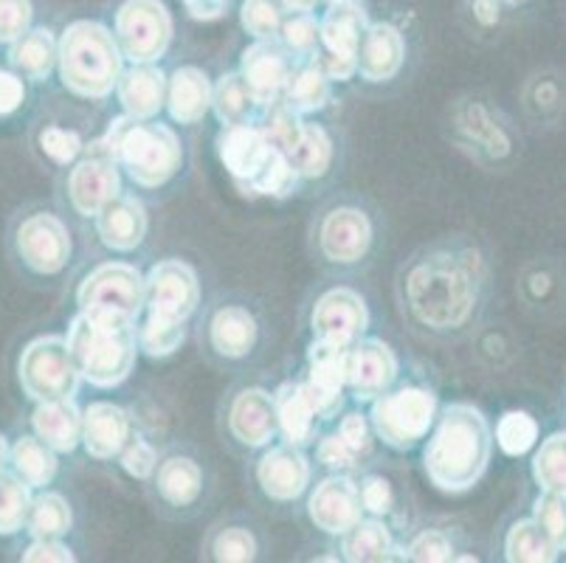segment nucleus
I'll return each instance as SVG.
<instances>
[{"label":"nucleus","instance_id":"f257e3e1","mask_svg":"<svg viewBox=\"0 0 566 563\" xmlns=\"http://www.w3.org/2000/svg\"><path fill=\"white\" fill-rule=\"evenodd\" d=\"M491 446L485 415L471 403H451L426 446V473L434 488L462 493L482 479L491 462Z\"/></svg>","mask_w":566,"mask_h":563},{"label":"nucleus","instance_id":"f03ea898","mask_svg":"<svg viewBox=\"0 0 566 563\" xmlns=\"http://www.w3.org/2000/svg\"><path fill=\"white\" fill-rule=\"evenodd\" d=\"M91 158L125 164L127 175L144 189L164 186L181 167V144L167 124L150 118H116L102 142L87 149Z\"/></svg>","mask_w":566,"mask_h":563},{"label":"nucleus","instance_id":"7ed1b4c3","mask_svg":"<svg viewBox=\"0 0 566 563\" xmlns=\"http://www.w3.org/2000/svg\"><path fill=\"white\" fill-rule=\"evenodd\" d=\"M63 85L82 100H105L122 76V51L102 23L76 20L56 43Z\"/></svg>","mask_w":566,"mask_h":563},{"label":"nucleus","instance_id":"20e7f679","mask_svg":"<svg viewBox=\"0 0 566 563\" xmlns=\"http://www.w3.org/2000/svg\"><path fill=\"white\" fill-rule=\"evenodd\" d=\"M65 341L82 378L99 389H113L122 384L136 364V330L125 319L80 313L71 322Z\"/></svg>","mask_w":566,"mask_h":563},{"label":"nucleus","instance_id":"39448f33","mask_svg":"<svg viewBox=\"0 0 566 563\" xmlns=\"http://www.w3.org/2000/svg\"><path fill=\"white\" fill-rule=\"evenodd\" d=\"M409 304L426 327H460L476 302V282L454 257H431L409 277Z\"/></svg>","mask_w":566,"mask_h":563},{"label":"nucleus","instance_id":"423d86ee","mask_svg":"<svg viewBox=\"0 0 566 563\" xmlns=\"http://www.w3.org/2000/svg\"><path fill=\"white\" fill-rule=\"evenodd\" d=\"M18 380L25 397L45 400H71L80 389V369L63 335H43L25 344L18 361Z\"/></svg>","mask_w":566,"mask_h":563},{"label":"nucleus","instance_id":"0eeeda50","mask_svg":"<svg viewBox=\"0 0 566 563\" xmlns=\"http://www.w3.org/2000/svg\"><path fill=\"white\" fill-rule=\"evenodd\" d=\"M437 397L420 386H403L389 395H378L373 403V431L389 448H415L417 440H423L429 428L434 426Z\"/></svg>","mask_w":566,"mask_h":563},{"label":"nucleus","instance_id":"6e6552de","mask_svg":"<svg viewBox=\"0 0 566 563\" xmlns=\"http://www.w3.org/2000/svg\"><path fill=\"white\" fill-rule=\"evenodd\" d=\"M76 302H80V313H87V316L136 322L144 304V279L133 265L107 262L94 273H87L76 291Z\"/></svg>","mask_w":566,"mask_h":563},{"label":"nucleus","instance_id":"1a4fd4ad","mask_svg":"<svg viewBox=\"0 0 566 563\" xmlns=\"http://www.w3.org/2000/svg\"><path fill=\"white\" fill-rule=\"evenodd\" d=\"M116 43L122 56L136 65L156 62L172 40V18L161 0H127L116 12Z\"/></svg>","mask_w":566,"mask_h":563},{"label":"nucleus","instance_id":"9d476101","mask_svg":"<svg viewBox=\"0 0 566 563\" xmlns=\"http://www.w3.org/2000/svg\"><path fill=\"white\" fill-rule=\"evenodd\" d=\"M367 12L358 3H333V9L318 23V45L322 54H313V62L331 82H347L358 71V45L367 31Z\"/></svg>","mask_w":566,"mask_h":563},{"label":"nucleus","instance_id":"9b49d317","mask_svg":"<svg viewBox=\"0 0 566 563\" xmlns=\"http://www.w3.org/2000/svg\"><path fill=\"white\" fill-rule=\"evenodd\" d=\"M14 248L29 271L40 277H54L71 260V234L60 217L40 211V215L25 217L18 226Z\"/></svg>","mask_w":566,"mask_h":563},{"label":"nucleus","instance_id":"f8f14e48","mask_svg":"<svg viewBox=\"0 0 566 563\" xmlns=\"http://www.w3.org/2000/svg\"><path fill=\"white\" fill-rule=\"evenodd\" d=\"M198 277L181 260L158 262L150 277L144 279V304H147L153 316L187 322L195 307H198Z\"/></svg>","mask_w":566,"mask_h":563},{"label":"nucleus","instance_id":"ddd939ff","mask_svg":"<svg viewBox=\"0 0 566 563\" xmlns=\"http://www.w3.org/2000/svg\"><path fill=\"white\" fill-rule=\"evenodd\" d=\"M311 322L318 341H331V344H338V347H349L367 330L369 313L358 293L349 291V288H336V291L324 293L318 299Z\"/></svg>","mask_w":566,"mask_h":563},{"label":"nucleus","instance_id":"4468645a","mask_svg":"<svg viewBox=\"0 0 566 563\" xmlns=\"http://www.w3.org/2000/svg\"><path fill=\"white\" fill-rule=\"evenodd\" d=\"M291 74V54H287L280 40H256L254 45L243 51L240 76H243L245 85H249V91L254 93V100L260 105L280 102Z\"/></svg>","mask_w":566,"mask_h":563},{"label":"nucleus","instance_id":"2eb2a0df","mask_svg":"<svg viewBox=\"0 0 566 563\" xmlns=\"http://www.w3.org/2000/svg\"><path fill=\"white\" fill-rule=\"evenodd\" d=\"M395 378H398V358L384 341H355L347 350V386L358 400L384 395Z\"/></svg>","mask_w":566,"mask_h":563},{"label":"nucleus","instance_id":"dca6fc26","mask_svg":"<svg viewBox=\"0 0 566 563\" xmlns=\"http://www.w3.org/2000/svg\"><path fill=\"white\" fill-rule=\"evenodd\" d=\"M353 347V344H349ZM318 341L311 347V378H307L305 392L311 397L313 409L318 417L336 415L342 406V389L347 386V350Z\"/></svg>","mask_w":566,"mask_h":563},{"label":"nucleus","instance_id":"f3484780","mask_svg":"<svg viewBox=\"0 0 566 563\" xmlns=\"http://www.w3.org/2000/svg\"><path fill=\"white\" fill-rule=\"evenodd\" d=\"M361 493L347 477L324 479L311 496L307 513L311 521L331 535H344L353 524L361 521Z\"/></svg>","mask_w":566,"mask_h":563},{"label":"nucleus","instance_id":"a211bd4d","mask_svg":"<svg viewBox=\"0 0 566 563\" xmlns=\"http://www.w3.org/2000/svg\"><path fill=\"white\" fill-rule=\"evenodd\" d=\"M256 479H260L262 490L268 499L274 502H293L311 484V462L300 446H276L260 459L256 465Z\"/></svg>","mask_w":566,"mask_h":563},{"label":"nucleus","instance_id":"6ab92c4d","mask_svg":"<svg viewBox=\"0 0 566 563\" xmlns=\"http://www.w3.org/2000/svg\"><path fill=\"white\" fill-rule=\"evenodd\" d=\"M218 153L231 178L243 186L265 167L268 158L274 155V147L268 144L256 124H226L218 136Z\"/></svg>","mask_w":566,"mask_h":563},{"label":"nucleus","instance_id":"aec40b11","mask_svg":"<svg viewBox=\"0 0 566 563\" xmlns=\"http://www.w3.org/2000/svg\"><path fill=\"white\" fill-rule=\"evenodd\" d=\"M122 195L116 164L105 158H85L69 175V198L85 217H96L105 204Z\"/></svg>","mask_w":566,"mask_h":563},{"label":"nucleus","instance_id":"412c9836","mask_svg":"<svg viewBox=\"0 0 566 563\" xmlns=\"http://www.w3.org/2000/svg\"><path fill=\"white\" fill-rule=\"evenodd\" d=\"M406 60L403 34L392 23H373L358 45V74L367 82H389Z\"/></svg>","mask_w":566,"mask_h":563},{"label":"nucleus","instance_id":"4be33fe9","mask_svg":"<svg viewBox=\"0 0 566 563\" xmlns=\"http://www.w3.org/2000/svg\"><path fill=\"white\" fill-rule=\"evenodd\" d=\"M322 251L333 262L361 260L373 246V226L367 215L358 209H336L324 217Z\"/></svg>","mask_w":566,"mask_h":563},{"label":"nucleus","instance_id":"5701e85b","mask_svg":"<svg viewBox=\"0 0 566 563\" xmlns=\"http://www.w3.org/2000/svg\"><path fill=\"white\" fill-rule=\"evenodd\" d=\"M229 428L237 440L249 448H262L276 431L274 395L265 389H243L234 397L229 411Z\"/></svg>","mask_w":566,"mask_h":563},{"label":"nucleus","instance_id":"b1692460","mask_svg":"<svg viewBox=\"0 0 566 563\" xmlns=\"http://www.w3.org/2000/svg\"><path fill=\"white\" fill-rule=\"evenodd\" d=\"M130 440V415L113 403H91L82 415V442L96 459H113Z\"/></svg>","mask_w":566,"mask_h":563},{"label":"nucleus","instance_id":"393cba45","mask_svg":"<svg viewBox=\"0 0 566 563\" xmlns=\"http://www.w3.org/2000/svg\"><path fill=\"white\" fill-rule=\"evenodd\" d=\"M96 231L111 251L125 254V251L142 246L144 234H147V211H144L142 200L130 198V195H116L96 215Z\"/></svg>","mask_w":566,"mask_h":563},{"label":"nucleus","instance_id":"a878e982","mask_svg":"<svg viewBox=\"0 0 566 563\" xmlns=\"http://www.w3.org/2000/svg\"><path fill=\"white\" fill-rule=\"evenodd\" d=\"M116 93L127 116L153 118L167 102V80L153 62H144L118 76Z\"/></svg>","mask_w":566,"mask_h":563},{"label":"nucleus","instance_id":"bb28decb","mask_svg":"<svg viewBox=\"0 0 566 563\" xmlns=\"http://www.w3.org/2000/svg\"><path fill=\"white\" fill-rule=\"evenodd\" d=\"M32 428L54 453H71L82 440V411L71 400H45L32 415Z\"/></svg>","mask_w":566,"mask_h":563},{"label":"nucleus","instance_id":"cd10ccee","mask_svg":"<svg viewBox=\"0 0 566 563\" xmlns=\"http://www.w3.org/2000/svg\"><path fill=\"white\" fill-rule=\"evenodd\" d=\"M167 105L169 116L181 124H195L206 116L212 105V85L209 76L200 69H178L167 85Z\"/></svg>","mask_w":566,"mask_h":563},{"label":"nucleus","instance_id":"c85d7f7f","mask_svg":"<svg viewBox=\"0 0 566 563\" xmlns=\"http://www.w3.org/2000/svg\"><path fill=\"white\" fill-rule=\"evenodd\" d=\"M276 426L291 446H307L316 431V409L302 384H282L274 395Z\"/></svg>","mask_w":566,"mask_h":563},{"label":"nucleus","instance_id":"c756f323","mask_svg":"<svg viewBox=\"0 0 566 563\" xmlns=\"http://www.w3.org/2000/svg\"><path fill=\"white\" fill-rule=\"evenodd\" d=\"M9 65L23 80H45L56 65V40L51 29H29L9 45Z\"/></svg>","mask_w":566,"mask_h":563},{"label":"nucleus","instance_id":"7c9ffc66","mask_svg":"<svg viewBox=\"0 0 566 563\" xmlns=\"http://www.w3.org/2000/svg\"><path fill=\"white\" fill-rule=\"evenodd\" d=\"M256 344V322L249 310L223 307L212 319V347L223 358H243Z\"/></svg>","mask_w":566,"mask_h":563},{"label":"nucleus","instance_id":"2f4dec72","mask_svg":"<svg viewBox=\"0 0 566 563\" xmlns=\"http://www.w3.org/2000/svg\"><path fill=\"white\" fill-rule=\"evenodd\" d=\"M9 462H12V473L25 482L32 490L45 488L54 482L56 477V457L38 434L34 437H20L12 448H9Z\"/></svg>","mask_w":566,"mask_h":563},{"label":"nucleus","instance_id":"473e14b6","mask_svg":"<svg viewBox=\"0 0 566 563\" xmlns=\"http://www.w3.org/2000/svg\"><path fill=\"white\" fill-rule=\"evenodd\" d=\"M282 102L300 116L322 111L331 102V76L324 74L316 62H307L291 74L285 91H282Z\"/></svg>","mask_w":566,"mask_h":563},{"label":"nucleus","instance_id":"72a5a7b5","mask_svg":"<svg viewBox=\"0 0 566 563\" xmlns=\"http://www.w3.org/2000/svg\"><path fill=\"white\" fill-rule=\"evenodd\" d=\"M504 557L511 563H553L558 561V546L553 544L535 519H522L507 530Z\"/></svg>","mask_w":566,"mask_h":563},{"label":"nucleus","instance_id":"f704fd0d","mask_svg":"<svg viewBox=\"0 0 566 563\" xmlns=\"http://www.w3.org/2000/svg\"><path fill=\"white\" fill-rule=\"evenodd\" d=\"M287 161L300 173V178H322L333 161V142L318 124H302V133L291 149Z\"/></svg>","mask_w":566,"mask_h":563},{"label":"nucleus","instance_id":"c9c22d12","mask_svg":"<svg viewBox=\"0 0 566 563\" xmlns=\"http://www.w3.org/2000/svg\"><path fill=\"white\" fill-rule=\"evenodd\" d=\"M203 490V473L189 457H172L158 468V493L175 508L198 502Z\"/></svg>","mask_w":566,"mask_h":563},{"label":"nucleus","instance_id":"e433bc0d","mask_svg":"<svg viewBox=\"0 0 566 563\" xmlns=\"http://www.w3.org/2000/svg\"><path fill=\"white\" fill-rule=\"evenodd\" d=\"M212 107L218 118L226 124H254L256 107H262L249 91L240 74H226L218 85L212 87Z\"/></svg>","mask_w":566,"mask_h":563},{"label":"nucleus","instance_id":"4c0bfd02","mask_svg":"<svg viewBox=\"0 0 566 563\" xmlns=\"http://www.w3.org/2000/svg\"><path fill=\"white\" fill-rule=\"evenodd\" d=\"M344 557L353 563L392 561V539L380 521H358L344 533Z\"/></svg>","mask_w":566,"mask_h":563},{"label":"nucleus","instance_id":"58836bf2","mask_svg":"<svg viewBox=\"0 0 566 563\" xmlns=\"http://www.w3.org/2000/svg\"><path fill=\"white\" fill-rule=\"evenodd\" d=\"M25 530L32 539L56 541L71 530V508L60 493H40L32 499V508L25 515Z\"/></svg>","mask_w":566,"mask_h":563},{"label":"nucleus","instance_id":"ea45409f","mask_svg":"<svg viewBox=\"0 0 566 563\" xmlns=\"http://www.w3.org/2000/svg\"><path fill=\"white\" fill-rule=\"evenodd\" d=\"M533 477L544 493L566 496V431H555L542 442L533 459Z\"/></svg>","mask_w":566,"mask_h":563},{"label":"nucleus","instance_id":"a19ab883","mask_svg":"<svg viewBox=\"0 0 566 563\" xmlns=\"http://www.w3.org/2000/svg\"><path fill=\"white\" fill-rule=\"evenodd\" d=\"M32 508V488L18 477L0 473V535H14L25 526Z\"/></svg>","mask_w":566,"mask_h":563},{"label":"nucleus","instance_id":"79ce46f5","mask_svg":"<svg viewBox=\"0 0 566 563\" xmlns=\"http://www.w3.org/2000/svg\"><path fill=\"white\" fill-rule=\"evenodd\" d=\"M296 184H300V173L291 167V161H287V155L280 153V149H274V155L268 158L265 167L260 169V173L254 175V178L249 180V184H243L249 192L254 195H271V198H287V195L296 189Z\"/></svg>","mask_w":566,"mask_h":563},{"label":"nucleus","instance_id":"37998d69","mask_svg":"<svg viewBox=\"0 0 566 563\" xmlns=\"http://www.w3.org/2000/svg\"><path fill=\"white\" fill-rule=\"evenodd\" d=\"M496 442L507 457H524L538 442V423L527 411H507L496 426Z\"/></svg>","mask_w":566,"mask_h":563},{"label":"nucleus","instance_id":"c03bdc74","mask_svg":"<svg viewBox=\"0 0 566 563\" xmlns=\"http://www.w3.org/2000/svg\"><path fill=\"white\" fill-rule=\"evenodd\" d=\"M184 344V322L164 316H147L142 333H138V347L150 358H167Z\"/></svg>","mask_w":566,"mask_h":563},{"label":"nucleus","instance_id":"a18cd8bd","mask_svg":"<svg viewBox=\"0 0 566 563\" xmlns=\"http://www.w3.org/2000/svg\"><path fill=\"white\" fill-rule=\"evenodd\" d=\"M280 43L293 56H313L318 49V23L311 12H296L282 20Z\"/></svg>","mask_w":566,"mask_h":563},{"label":"nucleus","instance_id":"49530a36","mask_svg":"<svg viewBox=\"0 0 566 563\" xmlns=\"http://www.w3.org/2000/svg\"><path fill=\"white\" fill-rule=\"evenodd\" d=\"M256 127H260L262 136L268 138V144L274 149H280V153H287L302 133L300 113H293L285 102L268 113V116L262 118V124H256Z\"/></svg>","mask_w":566,"mask_h":563},{"label":"nucleus","instance_id":"de8ad7c7","mask_svg":"<svg viewBox=\"0 0 566 563\" xmlns=\"http://www.w3.org/2000/svg\"><path fill=\"white\" fill-rule=\"evenodd\" d=\"M240 23L254 40H268L280 34L282 9L276 0H245L240 9Z\"/></svg>","mask_w":566,"mask_h":563},{"label":"nucleus","instance_id":"09e8293b","mask_svg":"<svg viewBox=\"0 0 566 563\" xmlns=\"http://www.w3.org/2000/svg\"><path fill=\"white\" fill-rule=\"evenodd\" d=\"M533 519L542 524L544 533L553 539L558 552H566V496L542 493L535 499Z\"/></svg>","mask_w":566,"mask_h":563},{"label":"nucleus","instance_id":"8fccbe9b","mask_svg":"<svg viewBox=\"0 0 566 563\" xmlns=\"http://www.w3.org/2000/svg\"><path fill=\"white\" fill-rule=\"evenodd\" d=\"M214 561H229V563H245L254 561L256 555V541L249 530L243 526H229L214 539L212 544Z\"/></svg>","mask_w":566,"mask_h":563},{"label":"nucleus","instance_id":"3c124183","mask_svg":"<svg viewBox=\"0 0 566 563\" xmlns=\"http://www.w3.org/2000/svg\"><path fill=\"white\" fill-rule=\"evenodd\" d=\"M32 0H0V45H12L32 29Z\"/></svg>","mask_w":566,"mask_h":563},{"label":"nucleus","instance_id":"603ef678","mask_svg":"<svg viewBox=\"0 0 566 563\" xmlns=\"http://www.w3.org/2000/svg\"><path fill=\"white\" fill-rule=\"evenodd\" d=\"M40 147L49 155L51 161L60 164V167H69L76 161V155L82 153V138L74 131H63V127H45L40 133Z\"/></svg>","mask_w":566,"mask_h":563},{"label":"nucleus","instance_id":"864d4df0","mask_svg":"<svg viewBox=\"0 0 566 563\" xmlns=\"http://www.w3.org/2000/svg\"><path fill=\"white\" fill-rule=\"evenodd\" d=\"M406 557L420 563H440L451 561V557H454V550H451V541L446 539V533L429 530V533H420L411 541L409 550H406Z\"/></svg>","mask_w":566,"mask_h":563},{"label":"nucleus","instance_id":"5fc2aeb1","mask_svg":"<svg viewBox=\"0 0 566 563\" xmlns=\"http://www.w3.org/2000/svg\"><path fill=\"white\" fill-rule=\"evenodd\" d=\"M156 465H158L156 448H153L147 440H142V437H136V440H127L125 448H122V468H125L130 477H136V479L153 477Z\"/></svg>","mask_w":566,"mask_h":563},{"label":"nucleus","instance_id":"6e6d98bb","mask_svg":"<svg viewBox=\"0 0 566 563\" xmlns=\"http://www.w3.org/2000/svg\"><path fill=\"white\" fill-rule=\"evenodd\" d=\"M318 462L333 468V471H349V468L361 462V457L347 446L342 434H331V437H324L318 442Z\"/></svg>","mask_w":566,"mask_h":563},{"label":"nucleus","instance_id":"4d7b16f0","mask_svg":"<svg viewBox=\"0 0 566 563\" xmlns=\"http://www.w3.org/2000/svg\"><path fill=\"white\" fill-rule=\"evenodd\" d=\"M25 85L18 71L0 69V118H9L23 107Z\"/></svg>","mask_w":566,"mask_h":563},{"label":"nucleus","instance_id":"13d9d810","mask_svg":"<svg viewBox=\"0 0 566 563\" xmlns=\"http://www.w3.org/2000/svg\"><path fill=\"white\" fill-rule=\"evenodd\" d=\"M358 493H361V508L369 510V513L384 515L392 508V488H389L384 477H367L361 488H358Z\"/></svg>","mask_w":566,"mask_h":563},{"label":"nucleus","instance_id":"bf43d9fd","mask_svg":"<svg viewBox=\"0 0 566 563\" xmlns=\"http://www.w3.org/2000/svg\"><path fill=\"white\" fill-rule=\"evenodd\" d=\"M338 434H342L344 440H347V446L353 448L358 457H367L369 448H373V426H369L367 420H364L361 415H347L344 417L342 428H338Z\"/></svg>","mask_w":566,"mask_h":563},{"label":"nucleus","instance_id":"052dcab7","mask_svg":"<svg viewBox=\"0 0 566 563\" xmlns=\"http://www.w3.org/2000/svg\"><path fill=\"white\" fill-rule=\"evenodd\" d=\"M23 561L25 563H45V561L65 563V561H74V552H71L69 546L60 544V539H56V541L34 539L32 546H25Z\"/></svg>","mask_w":566,"mask_h":563},{"label":"nucleus","instance_id":"680f3d73","mask_svg":"<svg viewBox=\"0 0 566 563\" xmlns=\"http://www.w3.org/2000/svg\"><path fill=\"white\" fill-rule=\"evenodd\" d=\"M184 3L195 20H214L229 7V0H184Z\"/></svg>","mask_w":566,"mask_h":563},{"label":"nucleus","instance_id":"e2e57ef3","mask_svg":"<svg viewBox=\"0 0 566 563\" xmlns=\"http://www.w3.org/2000/svg\"><path fill=\"white\" fill-rule=\"evenodd\" d=\"M287 9H293V12H313V7H316L318 0H282Z\"/></svg>","mask_w":566,"mask_h":563},{"label":"nucleus","instance_id":"0e129e2a","mask_svg":"<svg viewBox=\"0 0 566 563\" xmlns=\"http://www.w3.org/2000/svg\"><path fill=\"white\" fill-rule=\"evenodd\" d=\"M9 462V446L3 440V434H0V473H3V465Z\"/></svg>","mask_w":566,"mask_h":563},{"label":"nucleus","instance_id":"69168bd1","mask_svg":"<svg viewBox=\"0 0 566 563\" xmlns=\"http://www.w3.org/2000/svg\"><path fill=\"white\" fill-rule=\"evenodd\" d=\"M331 3H347V0H331Z\"/></svg>","mask_w":566,"mask_h":563},{"label":"nucleus","instance_id":"338daca9","mask_svg":"<svg viewBox=\"0 0 566 563\" xmlns=\"http://www.w3.org/2000/svg\"><path fill=\"white\" fill-rule=\"evenodd\" d=\"M504 3H518V0H504Z\"/></svg>","mask_w":566,"mask_h":563}]
</instances>
